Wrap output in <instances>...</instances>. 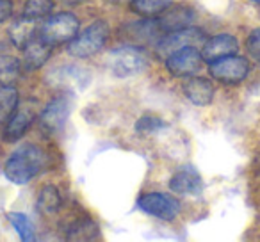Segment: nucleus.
<instances>
[{
  "label": "nucleus",
  "instance_id": "f257e3e1",
  "mask_svg": "<svg viewBox=\"0 0 260 242\" xmlns=\"http://www.w3.org/2000/svg\"><path fill=\"white\" fill-rule=\"evenodd\" d=\"M43 164H45L43 152L38 146L27 145L9 155V159L4 164V175L13 184L25 185L32 178L38 177Z\"/></svg>",
  "mask_w": 260,
  "mask_h": 242
},
{
  "label": "nucleus",
  "instance_id": "f03ea898",
  "mask_svg": "<svg viewBox=\"0 0 260 242\" xmlns=\"http://www.w3.org/2000/svg\"><path fill=\"white\" fill-rule=\"evenodd\" d=\"M109 40V25L102 20L91 23L84 32L77 34L68 45V54L73 57L86 59L98 54Z\"/></svg>",
  "mask_w": 260,
  "mask_h": 242
},
{
  "label": "nucleus",
  "instance_id": "7ed1b4c3",
  "mask_svg": "<svg viewBox=\"0 0 260 242\" xmlns=\"http://www.w3.org/2000/svg\"><path fill=\"white\" fill-rule=\"evenodd\" d=\"M79 18L72 13H59L45 20L40 29V38L48 45L70 43L79 34Z\"/></svg>",
  "mask_w": 260,
  "mask_h": 242
},
{
  "label": "nucleus",
  "instance_id": "20e7f679",
  "mask_svg": "<svg viewBox=\"0 0 260 242\" xmlns=\"http://www.w3.org/2000/svg\"><path fill=\"white\" fill-rule=\"evenodd\" d=\"M109 68L118 79H126L145 72L146 57L136 47H119L109 55Z\"/></svg>",
  "mask_w": 260,
  "mask_h": 242
},
{
  "label": "nucleus",
  "instance_id": "39448f33",
  "mask_svg": "<svg viewBox=\"0 0 260 242\" xmlns=\"http://www.w3.org/2000/svg\"><path fill=\"white\" fill-rule=\"evenodd\" d=\"M73 109V100L70 93H62L59 96L52 98L47 105H45L43 112H41L40 119L43 128H47L52 134H57L64 128L66 121H68L70 114Z\"/></svg>",
  "mask_w": 260,
  "mask_h": 242
},
{
  "label": "nucleus",
  "instance_id": "423d86ee",
  "mask_svg": "<svg viewBox=\"0 0 260 242\" xmlns=\"http://www.w3.org/2000/svg\"><path fill=\"white\" fill-rule=\"evenodd\" d=\"M202 52L196 47H185L180 50L173 52L166 57V68L173 77L178 79H185V77H192L202 70L203 66Z\"/></svg>",
  "mask_w": 260,
  "mask_h": 242
},
{
  "label": "nucleus",
  "instance_id": "0eeeda50",
  "mask_svg": "<svg viewBox=\"0 0 260 242\" xmlns=\"http://www.w3.org/2000/svg\"><path fill=\"white\" fill-rule=\"evenodd\" d=\"M138 206L148 216H153L162 221H173L180 214V203L173 196L164 194V192H148L141 196Z\"/></svg>",
  "mask_w": 260,
  "mask_h": 242
},
{
  "label": "nucleus",
  "instance_id": "6e6552de",
  "mask_svg": "<svg viewBox=\"0 0 260 242\" xmlns=\"http://www.w3.org/2000/svg\"><path fill=\"white\" fill-rule=\"evenodd\" d=\"M203 43H205V36H203L202 30L194 29V27H187V29L168 32L166 36L159 41V45H157V54L166 59L168 55L180 50V48H185V47L202 48Z\"/></svg>",
  "mask_w": 260,
  "mask_h": 242
},
{
  "label": "nucleus",
  "instance_id": "1a4fd4ad",
  "mask_svg": "<svg viewBox=\"0 0 260 242\" xmlns=\"http://www.w3.org/2000/svg\"><path fill=\"white\" fill-rule=\"evenodd\" d=\"M249 62L239 55H228V57L217 59L210 62V75L223 84H237L248 77Z\"/></svg>",
  "mask_w": 260,
  "mask_h": 242
},
{
  "label": "nucleus",
  "instance_id": "9d476101",
  "mask_svg": "<svg viewBox=\"0 0 260 242\" xmlns=\"http://www.w3.org/2000/svg\"><path fill=\"white\" fill-rule=\"evenodd\" d=\"M89 73L79 66H61L48 73L47 82L57 89H64L66 93L73 89H84L89 84Z\"/></svg>",
  "mask_w": 260,
  "mask_h": 242
},
{
  "label": "nucleus",
  "instance_id": "9b49d317",
  "mask_svg": "<svg viewBox=\"0 0 260 242\" xmlns=\"http://www.w3.org/2000/svg\"><path fill=\"white\" fill-rule=\"evenodd\" d=\"M194 22V13L184 4H175L168 6L157 18V27L162 32H175V30L187 29Z\"/></svg>",
  "mask_w": 260,
  "mask_h": 242
},
{
  "label": "nucleus",
  "instance_id": "f8f14e48",
  "mask_svg": "<svg viewBox=\"0 0 260 242\" xmlns=\"http://www.w3.org/2000/svg\"><path fill=\"white\" fill-rule=\"evenodd\" d=\"M239 50V41L235 40V36L232 34H217L209 40H205V43L202 45V57L205 62H214L217 59L228 57V55L237 54Z\"/></svg>",
  "mask_w": 260,
  "mask_h": 242
},
{
  "label": "nucleus",
  "instance_id": "ddd939ff",
  "mask_svg": "<svg viewBox=\"0 0 260 242\" xmlns=\"http://www.w3.org/2000/svg\"><path fill=\"white\" fill-rule=\"evenodd\" d=\"M170 189L177 194H185V196H200L203 191V182L202 177L198 175V171L192 166L182 167L177 173L171 177L170 180Z\"/></svg>",
  "mask_w": 260,
  "mask_h": 242
},
{
  "label": "nucleus",
  "instance_id": "4468645a",
  "mask_svg": "<svg viewBox=\"0 0 260 242\" xmlns=\"http://www.w3.org/2000/svg\"><path fill=\"white\" fill-rule=\"evenodd\" d=\"M184 94L187 96L189 101H192L198 107H205L212 101L214 98V86L210 80L203 79V77H189L187 82L184 86Z\"/></svg>",
  "mask_w": 260,
  "mask_h": 242
},
{
  "label": "nucleus",
  "instance_id": "2eb2a0df",
  "mask_svg": "<svg viewBox=\"0 0 260 242\" xmlns=\"http://www.w3.org/2000/svg\"><path fill=\"white\" fill-rule=\"evenodd\" d=\"M34 121V112L29 107L16 109L15 114L6 121V132L4 139L9 143H15L18 139H22L25 135V132L29 130V127Z\"/></svg>",
  "mask_w": 260,
  "mask_h": 242
},
{
  "label": "nucleus",
  "instance_id": "dca6fc26",
  "mask_svg": "<svg viewBox=\"0 0 260 242\" xmlns=\"http://www.w3.org/2000/svg\"><path fill=\"white\" fill-rule=\"evenodd\" d=\"M52 54V45L45 43L41 38H34L23 47V62L27 70H38L48 61Z\"/></svg>",
  "mask_w": 260,
  "mask_h": 242
},
{
  "label": "nucleus",
  "instance_id": "f3484780",
  "mask_svg": "<svg viewBox=\"0 0 260 242\" xmlns=\"http://www.w3.org/2000/svg\"><path fill=\"white\" fill-rule=\"evenodd\" d=\"M18 109V91L13 86L0 87V123H6Z\"/></svg>",
  "mask_w": 260,
  "mask_h": 242
},
{
  "label": "nucleus",
  "instance_id": "a211bd4d",
  "mask_svg": "<svg viewBox=\"0 0 260 242\" xmlns=\"http://www.w3.org/2000/svg\"><path fill=\"white\" fill-rule=\"evenodd\" d=\"M61 194L59 189H55L54 185H45L38 194V209L43 214H54L61 209Z\"/></svg>",
  "mask_w": 260,
  "mask_h": 242
},
{
  "label": "nucleus",
  "instance_id": "6ab92c4d",
  "mask_svg": "<svg viewBox=\"0 0 260 242\" xmlns=\"http://www.w3.org/2000/svg\"><path fill=\"white\" fill-rule=\"evenodd\" d=\"M168 6H171L170 0H132V2H130V9H132L136 15L145 16V18L159 16Z\"/></svg>",
  "mask_w": 260,
  "mask_h": 242
},
{
  "label": "nucleus",
  "instance_id": "aec40b11",
  "mask_svg": "<svg viewBox=\"0 0 260 242\" xmlns=\"http://www.w3.org/2000/svg\"><path fill=\"white\" fill-rule=\"evenodd\" d=\"M22 62L13 55H2L0 57V84L2 86H13L16 79L20 77Z\"/></svg>",
  "mask_w": 260,
  "mask_h": 242
},
{
  "label": "nucleus",
  "instance_id": "412c9836",
  "mask_svg": "<svg viewBox=\"0 0 260 242\" xmlns=\"http://www.w3.org/2000/svg\"><path fill=\"white\" fill-rule=\"evenodd\" d=\"M54 9V0H27L23 8V18L30 22L47 18Z\"/></svg>",
  "mask_w": 260,
  "mask_h": 242
},
{
  "label": "nucleus",
  "instance_id": "4be33fe9",
  "mask_svg": "<svg viewBox=\"0 0 260 242\" xmlns=\"http://www.w3.org/2000/svg\"><path fill=\"white\" fill-rule=\"evenodd\" d=\"M9 221H11L13 228L16 230V233L20 235V238H22L23 242H30L36 238V235H34V226L32 223H30V219L25 216V214L22 212H11L9 214Z\"/></svg>",
  "mask_w": 260,
  "mask_h": 242
},
{
  "label": "nucleus",
  "instance_id": "5701e85b",
  "mask_svg": "<svg viewBox=\"0 0 260 242\" xmlns=\"http://www.w3.org/2000/svg\"><path fill=\"white\" fill-rule=\"evenodd\" d=\"M70 240H93L98 237V226L89 219H82L75 223L68 231Z\"/></svg>",
  "mask_w": 260,
  "mask_h": 242
},
{
  "label": "nucleus",
  "instance_id": "b1692460",
  "mask_svg": "<svg viewBox=\"0 0 260 242\" xmlns=\"http://www.w3.org/2000/svg\"><path fill=\"white\" fill-rule=\"evenodd\" d=\"M34 22H30V20H25L22 18V22L15 23L11 29V38H13V43L18 45L20 48H23L27 43H29L30 40H34V27H32Z\"/></svg>",
  "mask_w": 260,
  "mask_h": 242
},
{
  "label": "nucleus",
  "instance_id": "393cba45",
  "mask_svg": "<svg viewBox=\"0 0 260 242\" xmlns=\"http://www.w3.org/2000/svg\"><path fill=\"white\" fill-rule=\"evenodd\" d=\"M164 127H166V123H164L162 119L152 118V116H143L138 121V125H136V130H138L139 134H153V132L160 130V128H164Z\"/></svg>",
  "mask_w": 260,
  "mask_h": 242
},
{
  "label": "nucleus",
  "instance_id": "a878e982",
  "mask_svg": "<svg viewBox=\"0 0 260 242\" xmlns=\"http://www.w3.org/2000/svg\"><path fill=\"white\" fill-rule=\"evenodd\" d=\"M246 50L251 55L253 61L260 62V29H255L249 34L248 41H246Z\"/></svg>",
  "mask_w": 260,
  "mask_h": 242
},
{
  "label": "nucleus",
  "instance_id": "bb28decb",
  "mask_svg": "<svg viewBox=\"0 0 260 242\" xmlns=\"http://www.w3.org/2000/svg\"><path fill=\"white\" fill-rule=\"evenodd\" d=\"M13 15V2L11 0H0V23H4Z\"/></svg>",
  "mask_w": 260,
  "mask_h": 242
},
{
  "label": "nucleus",
  "instance_id": "cd10ccee",
  "mask_svg": "<svg viewBox=\"0 0 260 242\" xmlns=\"http://www.w3.org/2000/svg\"><path fill=\"white\" fill-rule=\"evenodd\" d=\"M251 2H255V4H260V0H251Z\"/></svg>",
  "mask_w": 260,
  "mask_h": 242
}]
</instances>
